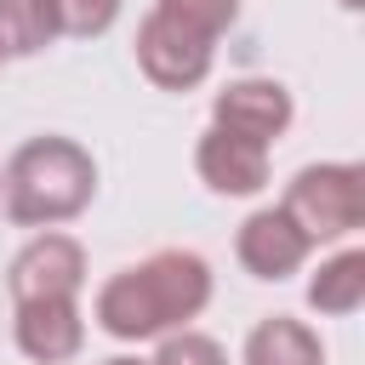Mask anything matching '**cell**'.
Listing matches in <instances>:
<instances>
[{"instance_id": "6da1fadb", "label": "cell", "mask_w": 365, "mask_h": 365, "mask_svg": "<svg viewBox=\"0 0 365 365\" xmlns=\"http://www.w3.org/2000/svg\"><path fill=\"white\" fill-rule=\"evenodd\" d=\"M211 302V268L200 251H154L148 262L114 274L97 291V325L114 342H148L171 325H188Z\"/></svg>"}, {"instance_id": "30bf717a", "label": "cell", "mask_w": 365, "mask_h": 365, "mask_svg": "<svg viewBox=\"0 0 365 365\" xmlns=\"http://www.w3.org/2000/svg\"><path fill=\"white\" fill-rule=\"evenodd\" d=\"M245 365H325V348L302 319L274 314L245 336Z\"/></svg>"}, {"instance_id": "7a4b0ae2", "label": "cell", "mask_w": 365, "mask_h": 365, "mask_svg": "<svg viewBox=\"0 0 365 365\" xmlns=\"http://www.w3.org/2000/svg\"><path fill=\"white\" fill-rule=\"evenodd\" d=\"M91 194H97V165L74 137H34L6 165V217L23 228H51L80 217Z\"/></svg>"}, {"instance_id": "7c38bea8", "label": "cell", "mask_w": 365, "mask_h": 365, "mask_svg": "<svg viewBox=\"0 0 365 365\" xmlns=\"http://www.w3.org/2000/svg\"><path fill=\"white\" fill-rule=\"evenodd\" d=\"M308 302L319 314H354L365 302V251H336L308 279Z\"/></svg>"}, {"instance_id": "4fadbf2b", "label": "cell", "mask_w": 365, "mask_h": 365, "mask_svg": "<svg viewBox=\"0 0 365 365\" xmlns=\"http://www.w3.org/2000/svg\"><path fill=\"white\" fill-rule=\"evenodd\" d=\"M154 11H160V17H171V23H182V29H194L200 40H211V46H217V34L234 23L240 0H160Z\"/></svg>"}, {"instance_id": "ac0fdd59", "label": "cell", "mask_w": 365, "mask_h": 365, "mask_svg": "<svg viewBox=\"0 0 365 365\" xmlns=\"http://www.w3.org/2000/svg\"><path fill=\"white\" fill-rule=\"evenodd\" d=\"M0 63H6V57H0Z\"/></svg>"}, {"instance_id": "2e32d148", "label": "cell", "mask_w": 365, "mask_h": 365, "mask_svg": "<svg viewBox=\"0 0 365 365\" xmlns=\"http://www.w3.org/2000/svg\"><path fill=\"white\" fill-rule=\"evenodd\" d=\"M108 365H154V359H108Z\"/></svg>"}, {"instance_id": "5b68a950", "label": "cell", "mask_w": 365, "mask_h": 365, "mask_svg": "<svg viewBox=\"0 0 365 365\" xmlns=\"http://www.w3.org/2000/svg\"><path fill=\"white\" fill-rule=\"evenodd\" d=\"M11 297L17 302H40V297H74L86 285V251L68 234H34L17 257H11Z\"/></svg>"}, {"instance_id": "8fae6325", "label": "cell", "mask_w": 365, "mask_h": 365, "mask_svg": "<svg viewBox=\"0 0 365 365\" xmlns=\"http://www.w3.org/2000/svg\"><path fill=\"white\" fill-rule=\"evenodd\" d=\"M57 34V0H0V57H34Z\"/></svg>"}, {"instance_id": "52a82bcc", "label": "cell", "mask_w": 365, "mask_h": 365, "mask_svg": "<svg viewBox=\"0 0 365 365\" xmlns=\"http://www.w3.org/2000/svg\"><path fill=\"white\" fill-rule=\"evenodd\" d=\"M194 165H200L205 188L240 200V194H257L268 182V143H251V137H234V131L211 125L194 148Z\"/></svg>"}, {"instance_id": "e0dca14e", "label": "cell", "mask_w": 365, "mask_h": 365, "mask_svg": "<svg viewBox=\"0 0 365 365\" xmlns=\"http://www.w3.org/2000/svg\"><path fill=\"white\" fill-rule=\"evenodd\" d=\"M342 6H348V11H359V6H365V0H342Z\"/></svg>"}, {"instance_id": "8992f818", "label": "cell", "mask_w": 365, "mask_h": 365, "mask_svg": "<svg viewBox=\"0 0 365 365\" xmlns=\"http://www.w3.org/2000/svg\"><path fill=\"white\" fill-rule=\"evenodd\" d=\"M291 91L279 80H228L211 103V120L234 137H251V143H274L285 125H291Z\"/></svg>"}, {"instance_id": "5bb4252c", "label": "cell", "mask_w": 365, "mask_h": 365, "mask_svg": "<svg viewBox=\"0 0 365 365\" xmlns=\"http://www.w3.org/2000/svg\"><path fill=\"white\" fill-rule=\"evenodd\" d=\"M114 17H120V0H57V23H63V34H108L114 29Z\"/></svg>"}, {"instance_id": "3957f363", "label": "cell", "mask_w": 365, "mask_h": 365, "mask_svg": "<svg viewBox=\"0 0 365 365\" xmlns=\"http://www.w3.org/2000/svg\"><path fill=\"white\" fill-rule=\"evenodd\" d=\"M279 211L308 234V245L314 240H342L365 222V171L348 165V160L342 165H308V171H297Z\"/></svg>"}, {"instance_id": "9c48e42d", "label": "cell", "mask_w": 365, "mask_h": 365, "mask_svg": "<svg viewBox=\"0 0 365 365\" xmlns=\"http://www.w3.org/2000/svg\"><path fill=\"white\" fill-rule=\"evenodd\" d=\"M86 342V319L74 308V297H40V302H17V348L34 365H63L74 359Z\"/></svg>"}, {"instance_id": "9a60e30c", "label": "cell", "mask_w": 365, "mask_h": 365, "mask_svg": "<svg viewBox=\"0 0 365 365\" xmlns=\"http://www.w3.org/2000/svg\"><path fill=\"white\" fill-rule=\"evenodd\" d=\"M154 365H228V354L200 331H171L154 354Z\"/></svg>"}, {"instance_id": "ba28073f", "label": "cell", "mask_w": 365, "mask_h": 365, "mask_svg": "<svg viewBox=\"0 0 365 365\" xmlns=\"http://www.w3.org/2000/svg\"><path fill=\"white\" fill-rule=\"evenodd\" d=\"M234 251H240V262H245L257 279H285V274L302 268V257H308V234L274 205V211H251V217L240 222Z\"/></svg>"}, {"instance_id": "277c9868", "label": "cell", "mask_w": 365, "mask_h": 365, "mask_svg": "<svg viewBox=\"0 0 365 365\" xmlns=\"http://www.w3.org/2000/svg\"><path fill=\"white\" fill-rule=\"evenodd\" d=\"M211 57H217L211 40H200L194 29H182V23L160 17V11H148L143 29H137V63L165 91H194L211 74Z\"/></svg>"}]
</instances>
